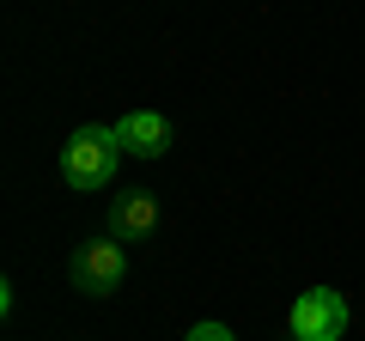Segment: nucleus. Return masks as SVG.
I'll return each mask as SVG.
<instances>
[{"label": "nucleus", "instance_id": "obj_1", "mask_svg": "<svg viewBox=\"0 0 365 341\" xmlns=\"http://www.w3.org/2000/svg\"><path fill=\"white\" fill-rule=\"evenodd\" d=\"M116 165H122L116 128L86 122V128L67 134V146H61V177H67V189H104L110 177H116Z\"/></svg>", "mask_w": 365, "mask_h": 341}, {"label": "nucleus", "instance_id": "obj_2", "mask_svg": "<svg viewBox=\"0 0 365 341\" xmlns=\"http://www.w3.org/2000/svg\"><path fill=\"white\" fill-rule=\"evenodd\" d=\"M67 280H73L86 299H110V292L128 280V256H122V238H91L67 256Z\"/></svg>", "mask_w": 365, "mask_h": 341}, {"label": "nucleus", "instance_id": "obj_3", "mask_svg": "<svg viewBox=\"0 0 365 341\" xmlns=\"http://www.w3.org/2000/svg\"><path fill=\"white\" fill-rule=\"evenodd\" d=\"M292 341H341L347 335V299L335 287H304L287 311Z\"/></svg>", "mask_w": 365, "mask_h": 341}, {"label": "nucleus", "instance_id": "obj_4", "mask_svg": "<svg viewBox=\"0 0 365 341\" xmlns=\"http://www.w3.org/2000/svg\"><path fill=\"white\" fill-rule=\"evenodd\" d=\"M116 141H122V153H134V158H158L170 146V122L158 116V110H128V116L116 122Z\"/></svg>", "mask_w": 365, "mask_h": 341}, {"label": "nucleus", "instance_id": "obj_5", "mask_svg": "<svg viewBox=\"0 0 365 341\" xmlns=\"http://www.w3.org/2000/svg\"><path fill=\"white\" fill-rule=\"evenodd\" d=\"M153 225H158V201L146 195V189H128V195L110 201V238L134 244V238H146Z\"/></svg>", "mask_w": 365, "mask_h": 341}, {"label": "nucleus", "instance_id": "obj_6", "mask_svg": "<svg viewBox=\"0 0 365 341\" xmlns=\"http://www.w3.org/2000/svg\"><path fill=\"white\" fill-rule=\"evenodd\" d=\"M182 341H237V335H232L225 323H195V329H189Z\"/></svg>", "mask_w": 365, "mask_h": 341}]
</instances>
